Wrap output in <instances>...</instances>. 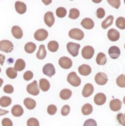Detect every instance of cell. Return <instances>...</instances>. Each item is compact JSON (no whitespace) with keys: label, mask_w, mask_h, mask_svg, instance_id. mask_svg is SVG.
<instances>
[{"label":"cell","mask_w":125,"mask_h":126,"mask_svg":"<svg viewBox=\"0 0 125 126\" xmlns=\"http://www.w3.org/2000/svg\"><path fill=\"white\" fill-rule=\"evenodd\" d=\"M67 81L74 87L79 86L81 83V79L75 72H72L68 74L67 77Z\"/></svg>","instance_id":"6da1fadb"},{"label":"cell","mask_w":125,"mask_h":126,"mask_svg":"<svg viewBox=\"0 0 125 126\" xmlns=\"http://www.w3.org/2000/svg\"><path fill=\"white\" fill-rule=\"evenodd\" d=\"M68 36L70 38L77 41H81L84 37V33L81 30L78 28H73L68 32Z\"/></svg>","instance_id":"7a4b0ae2"},{"label":"cell","mask_w":125,"mask_h":126,"mask_svg":"<svg viewBox=\"0 0 125 126\" xmlns=\"http://www.w3.org/2000/svg\"><path fill=\"white\" fill-rule=\"evenodd\" d=\"M80 47L81 45L79 44L73 42H68L67 45V49L68 53L73 57H76L78 55Z\"/></svg>","instance_id":"3957f363"},{"label":"cell","mask_w":125,"mask_h":126,"mask_svg":"<svg viewBox=\"0 0 125 126\" xmlns=\"http://www.w3.org/2000/svg\"><path fill=\"white\" fill-rule=\"evenodd\" d=\"M26 90L29 94H31L32 95H37L40 93V88L38 85L37 81L34 80L32 83L29 84L27 86Z\"/></svg>","instance_id":"277c9868"},{"label":"cell","mask_w":125,"mask_h":126,"mask_svg":"<svg viewBox=\"0 0 125 126\" xmlns=\"http://www.w3.org/2000/svg\"><path fill=\"white\" fill-rule=\"evenodd\" d=\"M13 50V45L8 40H2L0 41V50L5 53L12 52Z\"/></svg>","instance_id":"5b68a950"},{"label":"cell","mask_w":125,"mask_h":126,"mask_svg":"<svg viewBox=\"0 0 125 126\" xmlns=\"http://www.w3.org/2000/svg\"><path fill=\"white\" fill-rule=\"evenodd\" d=\"M95 53V50L92 46H85L81 51L82 56L86 60H90L93 56Z\"/></svg>","instance_id":"8992f818"},{"label":"cell","mask_w":125,"mask_h":126,"mask_svg":"<svg viewBox=\"0 0 125 126\" xmlns=\"http://www.w3.org/2000/svg\"><path fill=\"white\" fill-rule=\"evenodd\" d=\"M48 36V32L45 29H39L34 33L35 39L38 41H43L47 39Z\"/></svg>","instance_id":"52a82bcc"},{"label":"cell","mask_w":125,"mask_h":126,"mask_svg":"<svg viewBox=\"0 0 125 126\" xmlns=\"http://www.w3.org/2000/svg\"><path fill=\"white\" fill-rule=\"evenodd\" d=\"M59 64L62 68L64 69H70L73 65L72 60L67 56H63L59 60Z\"/></svg>","instance_id":"ba28073f"},{"label":"cell","mask_w":125,"mask_h":126,"mask_svg":"<svg viewBox=\"0 0 125 126\" xmlns=\"http://www.w3.org/2000/svg\"><path fill=\"white\" fill-rule=\"evenodd\" d=\"M95 81L97 84L102 86L107 83L108 81V78L105 73L99 72L95 77Z\"/></svg>","instance_id":"9c48e42d"},{"label":"cell","mask_w":125,"mask_h":126,"mask_svg":"<svg viewBox=\"0 0 125 126\" xmlns=\"http://www.w3.org/2000/svg\"><path fill=\"white\" fill-rule=\"evenodd\" d=\"M43 73L49 77H52L56 74L54 66L51 63L45 64L43 67Z\"/></svg>","instance_id":"30bf717a"},{"label":"cell","mask_w":125,"mask_h":126,"mask_svg":"<svg viewBox=\"0 0 125 126\" xmlns=\"http://www.w3.org/2000/svg\"><path fill=\"white\" fill-rule=\"evenodd\" d=\"M44 21L48 27L51 28L54 25L55 21V18L54 14L51 11H48L45 13L44 16Z\"/></svg>","instance_id":"8fae6325"},{"label":"cell","mask_w":125,"mask_h":126,"mask_svg":"<svg viewBox=\"0 0 125 126\" xmlns=\"http://www.w3.org/2000/svg\"><path fill=\"white\" fill-rule=\"evenodd\" d=\"M120 32L115 29H111L107 32L108 39L112 42H116L120 39Z\"/></svg>","instance_id":"7c38bea8"},{"label":"cell","mask_w":125,"mask_h":126,"mask_svg":"<svg viewBox=\"0 0 125 126\" xmlns=\"http://www.w3.org/2000/svg\"><path fill=\"white\" fill-rule=\"evenodd\" d=\"M122 102L120 100L118 99H115L110 102V108L113 111H118L122 108Z\"/></svg>","instance_id":"4fadbf2b"},{"label":"cell","mask_w":125,"mask_h":126,"mask_svg":"<svg viewBox=\"0 0 125 126\" xmlns=\"http://www.w3.org/2000/svg\"><path fill=\"white\" fill-rule=\"evenodd\" d=\"M109 55L112 59L115 60L120 56V50L117 46H112L109 49Z\"/></svg>","instance_id":"5bb4252c"},{"label":"cell","mask_w":125,"mask_h":126,"mask_svg":"<svg viewBox=\"0 0 125 126\" xmlns=\"http://www.w3.org/2000/svg\"><path fill=\"white\" fill-rule=\"evenodd\" d=\"M93 91H94L93 86L90 83H87L85 84L82 90V95L84 97H88L93 94Z\"/></svg>","instance_id":"9a60e30c"},{"label":"cell","mask_w":125,"mask_h":126,"mask_svg":"<svg viewBox=\"0 0 125 126\" xmlns=\"http://www.w3.org/2000/svg\"><path fill=\"white\" fill-rule=\"evenodd\" d=\"M106 96L104 93H100L96 94L94 97V102L97 105H102L106 103Z\"/></svg>","instance_id":"2e32d148"},{"label":"cell","mask_w":125,"mask_h":126,"mask_svg":"<svg viewBox=\"0 0 125 126\" xmlns=\"http://www.w3.org/2000/svg\"><path fill=\"white\" fill-rule=\"evenodd\" d=\"M78 72L81 75L87 76L92 72V68L87 64H82L79 67Z\"/></svg>","instance_id":"e0dca14e"},{"label":"cell","mask_w":125,"mask_h":126,"mask_svg":"<svg viewBox=\"0 0 125 126\" xmlns=\"http://www.w3.org/2000/svg\"><path fill=\"white\" fill-rule=\"evenodd\" d=\"M81 25L86 30H92L95 26L94 21L90 18H85L81 21Z\"/></svg>","instance_id":"ac0fdd59"},{"label":"cell","mask_w":125,"mask_h":126,"mask_svg":"<svg viewBox=\"0 0 125 126\" xmlns=\"http://www.w3.org/2000/svg\"><path fill=\"white\" fill-rule=\"evenodd\" d=\"M12 115L15 117H20L22 116L24 113L23 108L20 105H15L13 106L11 110Z\"/></svg>","instance_id":"d6986e66"},{"label":"cell","mask_w":125,"mask_h":126,"mask_svg":"<svg viewBox=\"0 0 125 126\" xmlns=\"http://www.w3.org/2000/svg\"><path fill=\"white\" fill-rule=\"evenodd\" d=\"M12 34L13 37L17 39L22 38L23 36V32L22 28L18 26H13L12 28Z\"/></svg>","instance_id":"ffe728a7"},{"label":"cell","mask_w":125,"mask_h":126,"mask_svg":"<svg viewBox=\"0 0 125 126\" xmlns=\"http://www.w3.org/2000/svg\"><path fill=\"white\" fill-rule=\"evenodd\" d=\"M15 7L16 11L20 14H23L26 12V10H27L26 4L20 1H17L15 2Z\"/></svg>","instance_id":"44dd1931"},{"label":"cell","mask_w":125,"mask_h":126,"mask_svg":"<svg viewBox=\"0 0 125 126\" xmlns=\"http://www.w3.org/2000/svg\"><path fill=\"white\" fill-rule=\"evenodd\" d=\"M39 88L43 91H48L50 88V83L48 80L45 79H41L39 80Z\"/></svg>","instance_id":"7402d4cb"},{"label":"cell","mask_w":125,"mask_h":126,"mask_svg":"<svg viewBox=\"0 0 125 126\" xmlns=\"http://www.w3.org/2000/svg\"><path fill=\"white\" fill-rule=\"evenodd\" d=\"M24 105L28 110H33L36 107V102L31 98H26L24 100Z\"/></svg>","instance_id":"603a6c76"},{"label":"cell","mask_w":125,"mask_h":126,"mask_svg":"<svg viewBox=\"0 0 125 126\" xmlns=\"http://www.w3.org/2000/svg\"><path fill=\"white\" fill-rule=\"evenodd\" d=\"M60 97L63 100L69 99L72 95V91L69 89H63L60 93Z\"/></svg>","instance_id":"cb8c5ba5"},{"label":"cell","mask_w":125,"mask_h":126,"mask_svg":"<svg viewBox=\"0 0 125 126\" xmlns=\"http://www.w3.org/2000/svg\"><path fill=\"white\" fill-rule=\"evenodd\" d=\"M36 56L38 60H42L45 59V58L47 56V51H46L45 47L44 45H40L39 49L36 54Z\"/></svg>","instance_id":"d4e9b609"},{"label":"cell","mask_w":125,"mask_h":126,"mask_svg":"<svg viewBox=\"0 0 125 126\" xmlns=\"http://www.w3.org/2000/svg\"><path fill=\"white\" fill-rule=\"evenodd\" d=\"M25 67H26V63H25L24 60H22V59H18L16 61L15 64L14 69L17 71L20 72L24 70Z\"/></svg>","instance_id":"484cf974"},{"label":"cell","mask_w":125,"mask_h":126,"mask_svg":"<svg viewBox=\"0 0 125 126\" xmlns=\"http://www.w3.org/2000/svg\"><path fill=\"white\" fill-rule=\"evenodd\" d=\"M113 19H114V17L112 16H109L106 19L104 20L101 23V26L103 29L106 30L107 28L109 27L110 26L112 25L113 21Z\"/></svg>","instance_id":"4316f807"},{"label":"cell","mask_w":125,"mask_h":126,"mask_svg":"<svg viewBox=\"0 0 125 126\" xmlns=\"http://www.w3.org/2000/svg\"><path fill=\"white\" fill-rule=\"evenodd\" d=\"M107 61V58L106 55L103 53H99L96 58V62L98 65H104Z\"/></svg>","instance_id":"83f0119b"},{"label":"cell","mask_w":125,"mask_h":126,"mask_svg":"<svg viewBox=\"0 0 125 126\" xmlns=\"http://www.w3.org/2000/svg\"><path fill=\"white\" fill-rule=\"evenodd\" d=\"M82 113L85 116H87L90 114L93 111V107L90 104H86L82 107Z\"/></svg>","instance_id":"f1b7e54d"},{"label":"cell","mask_w":125,"mask_h":126,"mask_svg":"<svg viewBox=\"0 0 125 126\" xmlns=\"http://www.w3.org/2000/svg\"><path fill=\"white\" fill-rule=\"evenodd\" d=\"M12 103V99L7 96H2L0 98V105L2 107H7Z\"/></svg>","instance_id":"f546056e"},{"label":"cell","mask_w":125,"mask_h":126,"mask_svg":"<svg viewBox=\"0 0 125 126\" xmlns=\"http://www.w3.org/2000/svg\"><path fill=\"white\" fill-rule=\"evenodd\" d=\"M36 45L33 42H28L25 45V50L27 53H32L36 50Z\"/></svg>","instance_id":"4dcf8cb0"},{"label":"cell","mask_w":125,"mask_h":126,"mask_svg":"<svg viewBox=\"0 0 125 126\" xmlns=\"http://www.w3.org/2000/svg\"><path fill=\"white\" fill-rule=\"evenodd\" d=\"M48 48L51 52H56L59 49L58 42L55 41H50L48 44Z\"/></svg>","instance_id":"1f68e13d"},{"label":"cell","mask_w":125,"mask_h":126,"mask_svg":"<svg viewBox=\"0 0 125 126\" xmlns=\"http://www.w3.org/2000/svg\"><path fill=\"white\" fill-rule=\"evenodd\" d=\"M6 75L11 79H14L17 77V71L13 67H9L6 70Z\"/></svg>","instance_id":"d6a6232c"},{"label":"cell","mask_w":125,"mask_h":126,"mask_svg":"<svg viewBox=\"0 0 125 126\" xmlns=\"http://www.w3.org/2000/svg\"><path fill=\"white\" fill-rule=\"evenodd\" d=\"M80 16V12L78 9L76 8H72L70 10L69 18L71 19H77Z\"/></svg>","instance_id":"836d02e7"},{"label":"cell","mask_w":125,"mask_h":126,"mask_svg":"<svg viewBox=\"0 0 125 126\" xmlns=\"http://www.w3.org/2000/svg\"><path fill=\"white\" fill-rule=\"evenodd\" d=\"M115 25L117 28L121 30L125 29V18L123 17H120L116 20Z\"/></svg>","instance_id":"e575fe53"},{"label":"cell","mask_w":125,"mask_h":126,"mask_svg":"<svg viewBox=\"0 0 125 126\" xmlns=\"http://www.w3.org/2000/svg\"><path fill=\"white\" fill-rule=\"evenodd\" d=\"M56 15L59 18H63L67 15V10L63 7H60L56 9Z\"/></svg>","instance_id":"d590c367"},{"label":"cell","mask_w":125,"mask_h":126,"mask_svg":"<svg viewBox=\"0 0 125 126\" xmlns=\"http://www.w3.org/2000/svg\"><path fill=\"white\" fill-rule=\"evenodd\" d=\"M117 84L120 88H125V75H120L116 80Z\"/></svg>","instance_id":"8d00e7d4"},{"label":"cell","mask_w":125,"mask_h":126,"mask_svg":"<svg viewBox=\"0 0 125 126\" xmlns=\"http://www.w3.org/2000/svg\"><path fill=\"white\" fill-rule=\"evenodd\" d=\"M27 126H39V122L36 118H31L27 121Z\"/></svg>","instance_id":"74e56055"},{"label":"cell","mask_w":125,"mask_h":126,"mask_svg":"<svg viewBox=\"0 0 125 126\" xmlns=\"http://www.w3.org/2000/svg\"><path fill=\"white\" fill-rule=\"evenodd\" d=\"M107 2L115 9L119 8L121 4V1L120 0H108Z\"/></svg>","instance_id":"f35d334b"},{"label":"cell","mask_w":125,"mask_h":126,"mask_svg":"<svg viewBox=\"0 0 125 126\" xmlns=\"http://www.w3.org/2000/svg\"><path fill=\"white\" fill-rule=\"evenodd\" d=\"M57 107L54 105H50L47 108V112L50 115H54L57 112Z\"/></svg>","instance_id":"ab89813d"},{"label":"cell","mask_w":125,"mask_h":126,"mask_svg":"<svg viewBox=\"0 0 125 126\" xmlns=\"http://www.w3.org/2000/svg\"><path fill=\"white\" fill-rule=\"evenodd\" d=\"M33 72L30 71V70H27V71L25 72L24 75H23V79L26 81H29V80H31L33 78Z\"/></svg>","instance_id":"60d3db41"},{"label":"cell","mask_w":125,"mask_h":126,"mask_svg":"<svg viewBox=\"0 0 125 126\" xmlns=\"http://www.w3.org/2000/svg\"><path fill=\"white\" fill-rule=\"evenodd\" d=\"M70 107L69 105H65L62 107V110H61V114L62 116H67L70 113Z\"/></svg>","instance_id":"b9f144b4"},{"label":"cell","mask_w":125,"mask_h":126,"mask_svg":"<svg viewBox=\"0 0 125 126\" xmlns=\"http://www.w3.org/2000/svg\"><path fill=\"white\" fill-rule=\"evenodd\" d=\"M3 91L5 93H7V94H12L13 91H14V89H13V87L12 85L7 84V85L4 87Z\"/></svg>","instance_id":"7bdbcfd3"},{"label":"cell","mask_w":125,"mask_h":126,"mask_svg":"<svg viewBox=\"0 0 125 126\" xmlns=\"http://www.w3.org/2000/svg\"><path fill=\"white\" fill-rule=\"evenodd\" d=\"M96 14H97V17L98 18H102L105 16L106 13H105V11L103 8L100 7V8H98L97 10V13H96Z\"/></svg>","instance_id":"ee69618b"},{"label":"cell","mask_w":125,"mask_h":126,"mask_svg":"<svg viewBox=\"0 0 125 126\" xmlns=\"http://www.w3.org/2000/svg\"><path fill=\"white\" fill-rule=\"evenodd\" d=\"M117 120L118 123L123 126H125V119L124 118V114L123 113H119L117 116Z\"/></svg>","instance_id":"f6af8a7d"},{"label":"cell","mask_w":125,"mask_h":126,"mask_svg":"<svg viewBox=\"0 0 125 126\" xmlns=\"http://www.w3.org/2000/svg\"><path fill=\"white\" fill-rule=\"evenodd\" d=\"M83 126H97V123L94 119H89L85 121Z\"/></svg>","instance_id":"bcb514c9"},{"label":"cell","mask_w":125,"mask_h":126,"mask_svg":"<svg viewBox=\"0 0 125 126\" xmlns=\"http://www.w3.org/2000/svg\"><path fill=\"white\" fill-rule=\"evenodd\" d=\"M1 124L2 126H13V123H12V121L7 118H4L2 120Z\"/></svg>","instance_id":"7dc6e473"},{"label":"cell","mask_w":125,"mask_h":126,"mask_svg":"<svg viewBox=\"0 0 125 126\" xmlns=\"http://www.w3.org/2000/svg\"><path fill=\"white\" fill-rule=\"evenodd\" d=\"M5 60H6V57H5L4 55L0 54V65H3Z\"/></svg>","instance_id":"c3c4849f"},{"label":"cell","mask_w":125,"mask_h":126,"mask_svg":"<svg viewBox=\"0 0 125 126\" xmlns=\"http://www.w3.org/2000/svg\"><path fill=\"white\" fill-rule=\"evenodd\" d=\"M8 113H9V111L4 110H2V109H0V116H1L5 115V114H7Z\"/></svg>","instance_id":"681fc988"},{"label":"cell","mask_w":125,"mask_h":126,"mask_svg":"<svg viewBox=\"0 0 125 126\" xmlns=\"http://www.w3.org/2000/svg\"><path fill=\"white\" fill-rule=\"evenodd\" d=\"M2 83H3V80H2V79H0V88H1V86H2Z\"/></svg>","instance_id":"f907efd6"},{"label":"cell","mask_w":125,"mask_h":126,"mask_svg":"<svg viewBox=\"0 0 125 126\" xmlns=\"http://www.w3.org/2000/svg\"><path fill=\"white\" fill-rule=\"evenodd\" d=\"M123 103H124L125 105V96L124 97V98H123Z\"/></svg>","instance_id":"816d5d0a"},{"label":"cell","mask_w":125,"mask_h":126,"mask_svg":"<svg viewBox=\"0 0 125 126\" xmlns=\"http://www.w3.org/2000/svg\"><path fill=\"white\" fill-rule=\"evenodd\" d=\"M1 67H0V73H1Z\"/></svg>","instance_id":"f5cc1de1"},{"label":"cell","mask_w":125,"mask_h":126,"mask_svg":"<svg viewBox=\"0 0 125 126\" xmlns=\"http://www.w3.org/2000/svg\"><path fill=\"white\" fill-rule=\"evenodd\" d=\"M124 118H125V114H124Z\"/></svg>","instance_id":"db71d44e"},{"label":"cell","mask_w":125,"mask_h":126,"mask_svg":"<svg viewBox=\"0 0 125 126\" xmlns=\"http://www.w3.org/2000/svg\"><path fill=\"white\" fill-rule=\"evenodd\" d=\"M124 2H125V0L124 1Z\"/></svg>","instance_id":"11a10c76"},{"label":"cell","mask_w":125,"mask_h":126,"mask_svg":"<svg viewBox=\"0 0 125 126\" xmlns=\"http://www.w3.org/2000/svg\"></svg>","instance_id":"9f6ffc18"}]
</instances>
